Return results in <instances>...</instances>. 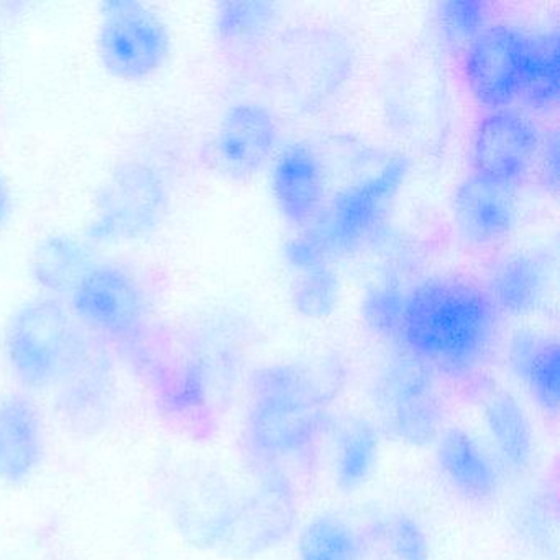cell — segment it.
Wrapping results in <instances>:
<instances>
[{
  "instance_id": "6da1fadb",
  "label": "cell",
  "mask_w": 560,
  "mask_h": 560,
  "mask_svg": "<svg viewBox=\"0 0 560 560\" xmlns=\"http://www.w3.org/2000/svg\"><path fill=\"white\" fill-rule=\"evenodd\" d=\"M337 375L273 363L252 375L241 444L254 477L298 491L316 467L329 425Z\"/></svg>"
},
{
  "instance_id": "7a4b0ae2",
  "label": "cell",
  "mask_w": 560,
  "mask_h": 560,
  "mask_svg": "<svg viewBox=\"0 0 560 560\" xmlns=\"http://www.w3.org/2000/svg\"><path fill=\"white\" fill-rule=\"evenodd\" d=\"M497 316L483 288L462 278H429L406 293L398 340L432 372L467 378L493 347Z\"/></svg>"
},
{
  "instance_id": "3957f363",
  "label": "cell",
  "mask_w": 560,
  "mask_h": 560,
  "mask_svg": "<svg viewBox=\"0 0 560 560\" xmlns=\"http://www.w3.org/2000/svg\"><path fill=\"white\" fill-rule=\"evenodd\" d=\"M93 349L86 329L58 298L27 301L5 327V360L14 378L28 392L60 389Z\"/></svg>"
},
{
  "instance_id": "277c9868",
  "label": "cell",
  "mask_w": 560,
  "mask_h": 560,
  "mask_svg": "<svg viewBox=\"0 0 560 560\" xmlns=\"http://www.w3.org/2000/svg\"><path fill=\"white\" fill-rule=\"evenodd\" d=\"M170 201L168 178L152 159L120 160L94 199L88 244H129L150 237L165 221Z\"/></svg>"
},
{
  "instance_id": "5b68a950",
  "label": "cell",
  "mask_w": 560,
  "mask_h": 560,
  "mask_svg": "<svg viewBox=\"0 0 560 560\" xmlns=\"http://www.w3.org/2000/svg\"><path fill=\"white\" fill-rule=\"evenodd\" d=\"M372 406L380 434L399 444L425 447L445 428V402L435 373L409 353L380 370Z\"/></svg>"
},
{
  "instance_id": "8992f818",
  "label": "cell",
  "mask_w": 560,
  "mask_h": 560,
  "mask_svg": "<svg viewBox=\"0 0 560 560\" xmlns=\"http://www.w3.org/2000/svg\"><path fill=\"white\" fill-rule=\"evenodd\" d=\"M172 37L160 15L137 0L104 2L97 55L104 70L120 81L153 77L168 60Z\"/></svg>"
},
{
  "instance_id": "52a82bcc",
  "label": "cell",
  "mask_w": 560,
  "mask_h": 560,
  "mask_svg": "<svg viewBox=\"0 0 560 560\" xmlns=\"http://www.w3.org/2000/svg\"><path fill=\"white\" fill-rule=\"evenodd\" d=\"M68 307L86 330L133 340L147 319L145 288L127 265L94 261L68 294Z\"/></svg>"
},
{
  "instance_id": "ba28073f",
  "label": "cell",
  "mask_w": 560,
  "mask_h": 560,
  "mask_svg": "<svg viewBox=\"0 0 560 560\" xmlns=\"http://www.w3.org/2000/svg\"><path fill=\"white\" fill-rule=\"evenodd\" d=\"M533 35L508 24L488 25L464 51L471 96L488 110L508 109L520 100L529 67Z\"/></svg>"
},
{
  "instance_id": "9c48e42d",
  "label": "cell",
  "mask_w": 560,
  "mask_h": 560,
  "mask_svg": "<svg viewBox=\"0 0 560 560\" xmlns=\"http://www.w3.org/2000/svg\"><path fill=\"white\" fill-rule=\"evenodd\" d=\"M408 172V160L396 156L372 178L343 189L320 211L310 234L326 255L353 250L372 234Z\"/></svg>"
},
{
  "instance_id": "30bf717a",
  "label": "cell",
  "mask_w": 560,
  "mask_h": 560,
  "mask_svg": "<svg viewBox=\"0 0 560 560\" xmlns=\"http://www.w3.org/2000/svg\"><path fill=\"white\" fill-rule=\"evenodd\" d=\"M542 136L520 110H488L471 139L474 175L514 189L524 182L539 156Z\"/></svg>"
},
{
  "instance_id": "8fae6325",
  "label": "cell",
  "mask_w": 560,
  "mask_h": 560,
  "mask_svg": "<svg viewBox=\"0 0 560 560\" xmlns=\"http://www.w3.org/2000/svg\"><path fill=\"white\" fill-rule=\"evenodd\" d=\"M280 129L260 104H234L225 110L214 137L219 166L234 178H248L277 156Z\"/></svg>"
},
{
  "instance_id": "7c38bea8",
  "label": "cell",
  "mask_w": 560,
  "mask_h": 560,
  "mask_svg": "<svg viewBox=\"0 0 560 560\" xmlns=\"http://www.w3.org/2000/svg\"><path fill=\"white\" fill-rule=\"evenodd\" d=\"M435 465L448 490L475 506L497 500L503 474L490 451L460 425L444 428L435 439Z\"/></svg>"
},
{
  "instance_id": "4fadbf2b",
  "label": "cell",
  "mask_w": 560,
  "mask_h": 560,
  "mask_svg": "<svg viewBox=\"0 0 560 560\" xmlns=\"http://www.w3.org/2000/svg\"><path fill=\"white\" fill-rule=\"evenodd\" d=\"M47 457L44 412L31 395L0 399V481L22 487L40 471Z\"/></svg>"
},
{
  "instance_id": "5bb4252c",
  "label": "cell",
  "mask_w": 560,
  "mask_h": 560,
  "mask_svg": "<svg viewBox=\"0 0 560 560\" xmlns=\"http://www.w3.org/2000/svg\"><path fill=\"white\" fill-rule=\"evenodd\" d=\"M454 219L458 234L467 244L474 247L500 244L516 225L513 189L471 173L455 191Z\"/></svg>"
},
{
  "instance_id": "9a60e30c",
  "label": "cell",
  "mask_w": 560,
  "mask_h": 560,
  "mask_svg": "<svg viewBox=\"0 0 560 560\" xmlns=\"http://www.w3.org/2000/svg\"><path fill=\"white\" fill-rule=\"evenodd\" d=\"M271 191L278 211L293 228H306L323 211L324 175L311 147L291 143L277 153L271 168Z\"/></svg>"
},
{
  "instance_id": "2e32d148",
  "label": "cell",
  "mask_w": 560,
  "mask_h": 560,
  "mask_svg": "<svg viewBox=\"0 0 560 560\" xmlns=\"http://www.w3.org/2000/svg\"><path fill=\"white\" fill-rule=\"evenodd\" d=\"M58 415L80 434H96L114 411V376L106 353L94 347L80 370L57 389Z\"/></svg>"
},
{
  "instance_id": "e0dca14e",
  "label": "cell",
  "mask_w": 560,
  "mask_h": 560,
  "mask_svg": "<svg viewBox=\"0 0 560 560\" xmlns=\"http://www.w3.org/2000/svg\"><path fill=\"white\" fill-rule=\"evenodd\" d=\"M483 422L501 470L524 475L536 457V439L529 416L511 393L497 389L485 399Z\"/></svg>"
},
{
  "instance_id": "ac0fdd59",
  "label": "cell",
  "mask_w": 560,
  "mask_h": 560,
  "mask_svg": "<svg viewBox=\"0 0 560 560\" xmlns=\"http://www.w3.org/2000/svg\"><path fill=\"white\" fill-rule=\"evenodd\" d=\"M332 441V478L343 493L365 487L378 464L380 431L372 419L350 415L327 425Z\"/></svg>"
},
{
  "instance_id": "d6986e66",
  "label": "cell",
  "mask_w": 560,
  "mask_h": 560,
  "mask_svg": "<svg viewBox=\"0 0 560 560\" xmlns=\"http://www.w3.org/2000/svg\"><path fill=\"white\" fill-rule=\"evenodd\" d=\"M546 290L544 265L534 255L511 254L493 265L485 293L497 313L523 316L542 303Z\"/></svg>"
},
{
  "instance_id": "ffe728a7",
  "label": "cell",
  "mask_w": 560,
  "mask_h": 560,
  "mask_svg": "<svg viewBox=\"0 0 560 560\" xmlns=\"http://www.w3.org/2000/svg\"><path fill=\"white\" fill-rule=\"evenodd\" d=\"M360 560H431V540L424 526L408 513H385L359 530Z\"/></svg>"
},
{
  "instance_id": "44dd1931",
  "label": "cell",
  "mask_w": 560,
  "mask_h": 560,
  "mask_svg": "<svg viewBox=\"0 0 560 560\" xmlns=\"http://www.w3.org/2000/svg\"><path fill=\"white\" fill-rule=\"evenodd\" d=\"M93 245L86 238L71 235H51L45 238L32 261V273L38 287L47 291V296H67L73 290L84 271L94 264Z\"/></svg>"
},
{
  "instance_id": "7402d4cb",
  "label": "cell",
  "mask_w": 560,
  "mask_h": 560,
  "mask_svg": "<svg viewBox=\"0 0 560 560\" xmlns=\"http://www.w3.org/2000/svg\"><path fill=\"white\" fill-rule=\"evenodd\" d=\"M559 32L533 35L529 67L520 100L537 113H549L559 104Z\"/></svg>"
},
{
  "instance_id": "603a6c76",
  "label": "cell",
  "mask_w": 560,
  "mask_h": 560,
  "mask_svg": "<svg viewBox=\"0 0 560 560\" xmlns=\"http://www.w3.org/2000/svg\"><path fill=\"white\" fill-rule=\"evenodd\" d=\"M300 560H360L357 530L337 514L311 517L298 537Z\"/></svg>"
},
{
  "instance_id": "cb8c5ba5",
  "label": "cell",
  "mask_w": 560,
  "mask_h": 560,
  "mask_svg": "<svg viewBox=\"0 0 560 560\" xmlns=\"http://www.w3.org/2000/svg\"><path fill=\"white\" fill-rule=\"evenodd\" d=\"M273 5L267 2H228L215 14V38L229 50L244 48L273 21Z\"/></svg>"
},
{
  "instance_id": "d4e9b609",
  "label": "cell",
  "mask_w": 560,
  "mask_h": 560,
  "mask_svg": "<svg viewBox=\"0 0 560 560\" xmlns=\"http://www.w3.org/2000/svg\"><path fill=\"white\" fill-rule=\"evenodd\" d=\"M439 34L452 50H467L468 45L490 25V4L481 0H451L435 12Z\"/></svg>"
},
{
  "instance_id": "484cf974",
  "label": "cell",
  "mask_w": 560,
  "mask_h": 560,
  "mask_svg": "<svg viewBox=\"0 0 560 560\" xmlns=\"http://www.w3.org/2000/svg\"><path fill=\"white\" fill-rule=\"evenodd\" d=\"M537 408L556 419L560 406V350L559 343L547 337L534 357L526 375L521 380Z\"/></svg>"
},
{
  "instance_id": "4316f807",
  "label": "cell",
  "mask_w": 560,
  "mask_h": 560,
  "mask_svg": "<svg viewBox=\"0 0 560 560\" xmlns=\"http://www.w3.org/2000/svg\"><path fill=\"white\" fill-rule=\"evenodd\" d=\"M339 300V281L329 265L301 271L293 290V303L303 316L326 317Z\"/></svg>"
},
{
  "instance_id": "83f0119b",
  "label": "cell",
  "mask_w": 560,
  "mask_h": 560,
  "mask_svg": "<svg viewBox=\"0 0 560 560\" xmlns=\"http://www.w3.org/2000/svg\"><path fill=\"white\" fill-rule=\"evenodd\" d=\"M405 298L406 293L388 284L370 290L362 304L363 317L370 329L388 339H398Z\"/></svg>"
},
{
  "instance_id": "f1b7e54d",
  "label": "cell",
  "mask_w": 560,
  "mask_h": 560,
  "mask_svg": "<svg viewBox=\"0 0 560 560\" xmlns=\"http://www.w3.org/2000/svg\"><path fill=\"white\" fill-rule=\"evenodd\" d=\"M520 534L526 540L527 547L549 553V547L553 546V523L556 516L550 513L549 504L540 503L539 498L533 497L526 501L520 511Z\"/></svg>"
},
{
  "instance_id": "f546056e",
  "label": "cell",
  "mask_w": 560,
  "mask_h": 560,
  "mask_svg": "<svg viewBox=\"0 0 560 560\" xmlns=\"http://www.w3.org/2000/svg\"><path fill=\"white\" fill-rule=\"evenodd\" d=\"M284 258L298 273L327 264L326 252L311 234L300 235L288 242L284 247Z\"/></svg>"
},
{
  "instance_id": "4dcf8cb0",
  "label": "cell",
  "mask_w": 560,
  "mask_h": 560,
  "mask_svg": "<svg viewBox=\"0 0 560 560\" xmlns=\"http://www.w3.org/2000/svg\"><path fill=\"white\" fill-rule=\"evenodd\" d=\"M540 176L544 185L556 191L559 188V137L557 132L542 137L539 150Z\"/></svg>"
},
{
  "instance_id": "1f68e13d",
  "label": "cell",
  "mask_w": 560,
  "mask_h": 560,
  "mask_svg": "<svg viewBox=\"0 0 560 560\" xmlns=\"http://www.w3.org/2000/svg\"><path fill=\"white\" fill-rule=\"evenodd\" d=\"M9 205H11V201H9L8 186H5L4 179L0 178V229L8 219Z\"/></svg>"
}]
</instances>
